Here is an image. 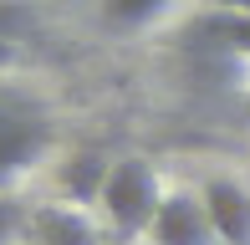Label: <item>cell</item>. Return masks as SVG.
<instances>
[{
    "instance_id": "10",
    "label": "cell",
    "mask_w": 250,
    "mask_h": 245,
    "mask_svg": "<svg viewBox=\"0 0 250 245\" xmlns=\"http://www.w3.org/2000/svg\"><path fill=\"white\" fill-rule=\"evenodd\" d=\"M26 225H31V215H26V209H21L10 194H5V189H0V245H10Z\"/></svg>"
},
{
    "instance_id": "4",
    "label": "cell",
    "mask_w": 250,
    "mask_h": 245,
    "mask_svg": "<svg viewBox=\"0 0 250 245\" xmlns=\"http://www.w3.org/2000/svg\"><path fill=\"white\" fill-rule=\"evenodd\" d=\"M179 36L189 41L194 51H214V57H250V16L245 10H204V16L184 20Z\"/></svg>"
},
{
    "instance_id": "5",
    "label": "cell",
    "mask_w": 250,
    "mask_h": 245,
    "mask_svg": "<svg viewBox=\"0 0 250 245\" xmlns=\"http://www.w3.org/2000/svg\"><path fill=\"white\" fill-rule=\"evenodd\" d=\"M204 209L220 245H250V194L235 179H209L204 184Z\"/></svg>"
},
{
    "instance_id": "7",
    "label": "cell",
    "mask_w": 250,
    "mask_h": 245,
    "mask_svg": "<svg viewBox=\"0 0 250 245\" xmlns=\"http://www.w3.org/2000/svg\"><path fill=\"white\" fill-rule=\"evenodd\" d=\"M107 174H112V163H107V153H97V148H82V153H72V159L62 163V189L72 194V204H97L102 199V189H107Z\"/></svg>"
},
{
    "instance_id": "12",
    "label": "cell",
    "mask_w": 250,
    "mask_h": 245,
    "mask_svg": "<svg viewBox=\"0 0 250 245\" xmlns=\"http://www.w3.org/2000/svg\"><path fill=\"white\" fill-rule=\"evenodd\" d=\"M220 5L225 10H245V16H250V0H220Z\"/></svg>"
},
{
    "instance_id": "11",
    "label": "cell",
    "mask_w": 250,
    "mask_h": 245,
    "mask_svg": "<svg viewBox=\"0 0 250 245\" xmlns=\"http://www.w3.org/2000/svg\"><path fill=\"white\" fill-rule=\"evenodd\" d=\"M16 61H21V51L10 46V41H0V72H10V66H16Z\"/></svg>"
},
{
    "instance_id": "3",
    "label": "cell",
    "mask_w": 250,
    "mask_h": 245,
    "mask_svg": "<svg viewBox=\"0 0 250 245\" xmlns=\"http://www.w3.org/2000/svg\"><path fill=\"white\" fill-rule=\"evenodd\" d=\"M148 230L158 245H214L220 240L209 225V209H204V194H168Z\"/></svg>"
},
{
    "instance_id": "2",
    "label": "cell",
    "mask_w": 250,
    "mask_h": 245,
    "mask_svg": "<svg viewBox=\"0 0 250 245\" xmlns=\"http://www.w3.org/2000/svg\"><path fill=\"white\" fill-rule=\"evenodd\" d=\"M97 204H102V215L112 220L118 235H138V230L153 225L158 204H164V199H158V174L143 159H118Z\"/></svg>"
},
{
    "instance_id": "9",
    "label": "cell",
    "mask_w": 250,
    "mask_h": 245,
    "mask_svg": "<svg viewBox=\"0 0 250 245\" xmlns=\"http://www.w3.org/2000/svg\"><path fill=\"white\" fill-rule=\"evenodd\" d=\"M31 31H36V5H31V0H0V41L16 46Z\"/></svg>"
},
{
    "instance_id": "1",
    "label": "cell",
    "mask_w": 250,
    "mask_h": 245,
    "mask_svg": "<svg viewBox=\"0 0 250 245\" xmlns=\"http://www.w3.org/2000/svg\"><path fill=\"white\" fill-rule=\"evenodd\" d=\"M51 143H56V128L36 102L0 92V189H10L26 169H36L51 153Z\"/></svg>"
},
{
    "instance_id": "8",
    "label": "cell",
    "mask_w": 250,
    "mask_h": 245,
    "mask_svg": "<svg viewBox=\"0 0 250 245\" xmlns=\"http://www.w3.org/2000/svg\"><path fill=\"white\" fill-rule=\"evenodd\" d=\"M168 5H174V0H102V26L138 31V26H148L153 16H164Z\"/></svg>"
},
{
    "instance_id": "6",
    "label": "cell",
    "mask_w": 250,
    "mask_h": 245,
    "mask_svg": "<svg viewBox=\"0 0 250 245\" xmlns=\"http://www.w3.org/2000/svg\"><path fill=\"white\" fill-rule=\"evenodd\" d=\"M31 235L36 245H102V230L87 220V209L77 204H41L31 209Z\"/></svg>"
}]
</instances>
